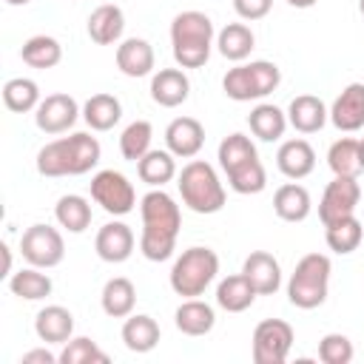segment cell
Masks as SVG:
<instances>
[{
    "mask_svg": "<svg viewBox=\"0 0 364 364\" xmlns=\"http://www.w3.org/2000/svg\"><path fill=\"white\" fill-rule=\"evenodd\" d=\"M139 216H142V236H139V250L148 262H165L176 250V236L182 228V213L179 205L173 202L171 193L162 188L148 191L139 199Z\"/></svg>",
    "mask_w": 364,
    "mask_h": 364,
    "instance_id": "6da1fadb",
    "label": "cell"
},
{
    "mask_svg": "<svg viewBox=\"0 0 364 364\" xmlns=\"http://www.w3.org/2000/svg\"><path fill=\"white\" fill-rule=\"evenodd\" d=\"M102 156V148L97 136L80 131L71 136H60L37 151V171L48 179L57 176H82L91 168H97Z\"/></svg>",
    "mask_w": 364,
    "mask_h": 364,
    "instance_id": "7a4b0ae2",
    "label": "cell"
},
{
    "mask_svg": "<svg viewBox=\"0 0 364 364\" xmlns=\"http://www.w3.org/2000/svg\"><path fill=\"white\" fill-rule=\"evenodd\" d=\"M219 168L225 171L228 176V185L242 193V196H250V193H262L264 185H267V173H264V165L256 154V145L250 142V136L245 134H228L222 142H219Z\"/></svg>",
    "mask_w": 364,
    "mask_h": 364,
    "instance_id": "3957f363",
    "label": "cell"
},
{
    "mask_svg": "<svg viewBox=\"0 0 364 364\" xmlns=\"http://www.w3.org/2000/svg\"><path fill=\"white\" fill-rule=\"evenodd\" d=\"M213 20L205 11H179L171 23V46L179 68H202L213 48Z\"/></svg>",
    "mask_w": 364,
    "mask_h": 364,
    "instance_id": "277c9868",
    "label": "cell"
},
{
    "mask_svg": "<svg viewBox=\"0 0 364 364\" xmlns=\"http://www.w3.org/2000/svg\"><path fill=\"white\" fill-rule=\"evenodd\" d=\"M330 256L324 253H307L296 262L290 282H287V299L293 307L299 310H316L324 304L327 299V287H330Z\"/></svg>",
    "mask_w": 364,
    "mask_h": 364,
    "instance_id": "5b68a950",
    "label": "cell"
},
{
    "mask_svg": "<svg viewBox=\"0 0 364 364\" xmlns=\"http://www.w3.org/2000/svg\"><path fill=\"white\" fill-rule=\"evenodd\" d=\"M179 196L182 202L193 210V213H219L225 208V188L213 171V165H208L205 159H191L182 171H179Z\"/></svg>",
    "mask_w": 364,
    "mask_h": 364,
    "instance_id": "8992f818",
    "label": "cell"
},
{
    "mask_svg": "<svg viewBox=\"0 0 364 364\" xmlns=\"http://www.w3.org/2000/svg\"><path fill=\"white\" fill-rule=\"evenodd\" d=\"M216 273H219L216 250L202 247V245L188 247L171 267V290L182 299H196L213 284Z\"/></svg>",
    "mask_w": 364,
    "mask_h": 364,
    "instance_id": "52a82bcc",
    "label": "cell"
},
{
    "mask_svg": "<svg viewBox=\"0 0 364 364\" xmlns=\"http://www.w3.org/2000/svg\"><path fill=\"white\" fill-rule=\"evenodd\" d=\"M279 82H282V71L276 63L250 60V63L230 68L222 77V91L233 102H250V100H262V97L273 94L279 88Z\"/></svg>",
    "mask_w": 364,
    "mask_h": 364,
    "instance_id": "ba28073f",
    "label": "cell"
},
{
    "mask_svg": "<svg viewBox=\"0 0 364 364\" xmlns=\"http://www.w3.org/2000/svg\"><path fill=\"white\" fill-rule=\"evenodd\" d=\"M91 199L111 216H125L136 205V191L125 173L105 168L91 176Z\"/></svg>",
    "mask_w": 364,
    "mask_h": 364,
    "instance_id": "9c48e42d",
    "label": "cell"
},
{
    "mask_svg": "<svg viewBox=\"0 0 364 364\" xmlns=\"http://www.w3.org/2000/svg\"><path fill=\"white\" fill-rule=\"evenodd\" d=\"M20 253L28 264L34 267H57L65 256V242L63 233L51 225H31L26 228V233L20 236Z\"/></svg>",
    "mask_w": 364,
    "mask_h": 364,
    "instance_id": "30bf717a",
    "label": "cell"
},
{
    "mask_svg": "<svg viewBox=\"0 0 364 364\" xmlns=\"http://www.w3.org/2000/svg\"><path fill=\"white\" fill-rule=\"evenodd\" d=\"M293 347V327L284 318H264L253 330V361L284 364Z\"/></svg>",
    "mask_w": 364,
    "mask_h": 364,
    "instance_id": "8fae6325",
    "label": "cell"
},
{
    "mask_svg": "<svg viewBox=\"0 0 364 364\" xmlns=\"http://www.w3.org/2000/svg\"><path fill=\"white\" fill-rule=\"evenodd\" d=\"M361 202V185L358 176H333V182H327L321 202H318V219L321 225L355 216V208Z\"/></svg>",
    "mask_w": 364,
    "mask_h": 364,
    "instance_id": "7c38bea8",
    "label": "cell"
},
{
    "mask_svg": "<svg viewBox=\"0 0 364 364\" xmlns=\"http://www.w3.org/2000/svg\"><path fill=\"white\" fill-rule=\"evenodd\" d=\"M80 105L71 94H48L34 111V122L43 134H65L80 119Z\"/></svg>",
    "mask_w": 364,
    "mask_h": 364,
    "instance_id": "4fadbf2b",
    "label": "cell"
},
{
    "mask_svg": "<svg viewBox=\"0 0 364 364\" xmlns=\"http://www.w3.org/2000/svg\"><path fill=\"white\" fill-rule=\"evenodd\" d=\"M134 230L125 225V222H108L97 230V239H94V250L102 262L108 264H122L125 259H131L134 253Z\"/></svg>",
    "mask_w": 364,
    "mask_h": 364,
    "instance_id": "5bb4252c",
    "label": "cell"
},
{
    "mask_svg": "<svg viewBox=\"0 0 364 364\" xmlns=\"http://www.w3.org/2000/svg\"><path fill=\"white\" fill-rule=\"evenodd\" d=\"M165 145L173 156H182V159H191L202 151L205 145V128L196 117H176L168 122L165 128Z\"/></svg>",
    "mask_w": 364,
    "mask_h": 364,
    "instance_id": "9a60e30c",
    "label": "cell"
},
{
    "mask_svg": "<svg viewBox=\"0 0 364 364\" xmlns=\"http://www.w3.org/2000/svg\"><path fill=\"white\" fill-rule=\"evenodd\" d=\"M330 122L344 131L353 134L358 128H364V82H350L330 105Z\"/></svg>",
    "mask_w": 364,
    "mask_h": 364,
    "instance_id": "2e32d148",
    "label": "cell"
},
{
    "mask_svg": "<svg viewBox=\"0 0 364 364\" xmlns=\"http://www.w3.org/2000/svg\"><path fill=\"white\" fill-rule=\"evenodd\" d=\"M191 97V80L185 68H159L151 77V100L162 108H176Z\"/></svg>",
    "mask_w": 364,
    "mask_h": 364,
    "instance_id": "e0dca14e",
    "label": "cell"
},
{
    "mask_svg": "<svg viewBox=\"0 0 364 364\" xmlns=\"http://www.w3.org/2000/svg\"><path fill=\"white\" fill-rule=\"evenodd\" d=\"M242 273L247 276V282L253 284V290L259 296H273L282 287V267H279L276 256L267 250H253L245 259Z\"/></svg>",
    "mask_w": 364,
    "mask_h": 364,
    "instance_id": "ac0fdd59",
    "label": "cell"
},
{
    "mask_svg": "<svg viewBox=\"0 0 364 364\" xmlns=\"http://www.w3.org/2000/svg\"><path fill=\"white\" fill-rule=\"evenodd\" d=\"M154 63H156L154 48L142 37H128V40H122L117 46V68L125 77H134V80L148 77L154 71Z\"/></svg>",
    "mask_w": 364,
    "mask_h": 364,
    "instance_id": "d6986e66",
    "label": "cell"
},
{
    "mask_svg": "<svg viewBox=\"0 0 364 364\" xmlns=\"http://www.w3.org/2000/svg\"><path fill=\"white\" fill-rule=\"evenodd\" d=\"M330 119V111L327 105L313 97V94H299L290 100L287 105V122L299 131V134H316L324 128V122Z\"/></svg>",
    "mask_w": 364,
    "mask_h": 364,
    "instance_id": "ffe728a7",
    "label": "cell"
},
{
    "mask_svg": "<svg viewBox=\"0 0 364 364\" xmlns=\"http://www.w3.org/2000/svg\"><path fill=\"white\" fill-rule=\"evenodd\" d=\"M276 165L287 179H304L316 168V151L307 139H287L276 151Z\"/></svg>",
    "mask_w": 364,
    "mask_h": 364,
    "instance_id": "44dd1931",
    "label": "cell"
},
{
    "mask_svg": "<svg viewBox=\"0 0 364 364\" xmlns=\"http://www.w3.org/2000/svg\"><path fill=\"white\" fill-rule=\"evenodd\" d=\"M34 333L46 344H65L74 336V316L63 304H48L34 318Z\"/></svg>",
    "mask_w": 364,
    "mask_h": 364,
    "instance_id": "7402d4cb",
    "label": "cell"
},
{
    "mask_svg": "<svg viewBox=\"0 0 364 364\" xmlns=\"http://www.w3.org/2000/svg\"><path fill=\"white\" fill-rule=\"evenodd\" d=\"M125 31V14L114 3H102L88 14V37L97 46H114Z\"/></svg>",
    "mask_w": 364,
    "mask_h": 364,
    "instance_id": "603a6c76",
    "label": "cell"
},
{
    "mask_svg": "<svg viewBox=\"0 0 364 364\" xmlns=\"http://www.w3.org/2000/svg\"><path fill=\"white\" fill-rule=\"evenodd\" d=\"M273 210L282 222H304L313 210V199L304 185L299 182H284L273 193Z\"/></svg>",
    "mask_w": 364,
    "mask_h": 364,
    "instance_id": "cb8c5ba5",
    "label": "cell"
},
{
    "mask_svg": "<svg viewBox=\"0 0 364 364\" xmlns=\"http://www.w3.org/2000/svg\"><path fill=\"white\" fill-rule=\"evenodd\" d=\"M173 324L185 336H208L216 324V313L202 299H185L173 313Z\"/></svg>",
    "mask_w": 364,
    "mask_h": 364,
    "instance_id": "d4e9b609",
    "label": "cell"
},
{
    "mask_svg": "<svg viewBox=\"0 0 364 364\" xmlns=\"http://www.w3.org/2000/svg\"><path fill=\"white\" fill-rule=\"evenodd\" d=\"M247 125H250V131H253V136L256 139H262V142H276V139H282L284 136V131H287V114L279 108V105H273V102H259L250 114H247Z\"/></svg>",
    "mask_w": 364,
    "mask_h": 364,
    "instance_id": "484cf974",
    "label": "cell"
},
{
    "mask_svg": "<svg viewBox=\"0 0 364 364\" xmlns=\"http://www.w3.org/2000/svg\"><path fill=\"white\" fill-rule=\"evenodd\" d=\"M100 304H102L105 316H111V318H128L134 313V304H136V287H134V282L125 279V276L108 279L105 287H102Z\"/></svg>",
    "mask_w": 364,
    "mask_h": 364,
    "instance_id": "4316f807",
    "label": "cell"
},
{
    "mask_svg": "<svg viewBox=\"0 0 364 364\" xmlns=\"http://www.w3.org/2000/svg\"><path fill=\"white\" fill-rule=\"evenodd\" d=\"M256 296L259 293L253 290V284L247 282L245 273H233V276L222 279L216 287V304L228 313H245L256 301Z\"/></svg>",
    "mask_w": 364,
    "mask_h": 364,
    "instance_id": "83f0119b",
    "label": "cell"
},
{
    "mask_svg": "<svg viewBox=\"0 0 364 364\" xmlns=\"http://www.w3.org/2000/svg\"><path fill=\"white\" fill-rule=\"evenodd\" d=\"M82 119L91 131H111L122 119V102L114 94H94L82 105Z\"/></svg>",
    "mask_w": 364,
    "mask_h": 364,
    "instance_id": "f1b7e54d",
    "label": "cell"
},
{
    "mask_svg": "<svg viewBox=\"0 0 364 364\" xmlns=\"http://www.w3.org/2000/svg\"><path fill=\"white\" fill-rule=\"evenodd\" d=\"M122 344L131 353H151L159 344V324L145 313H131L122 324Z\"/></svg>",
    "mask_w": 364,
    "mask_h": 364,
    "instance_id": "f546056e",
    "label": "cell"
},
{
    "mask_svg": "<svg viewBox=\"0 0 364 364\" xmlns=\"http://www.w3.org/2000/svg\"><path fill=\"white\" fill-rule=\"evenodd\" d=\"M253 46H256V37H253L250 26H245V23H228V26L216 34V48H219V54H222L225 60H230V63L247 60L250 51H253Z\"/></svg>",
    "mask_w": 364,
    "mask_h": 364,
    "instance_id": "4dcf8cb0",
    "label": "cell"
},
{
    "mask_svg": "<svg viewBox=\"0 0 364 364\" xmlns=\"http://www.w3.org/2000/svg\"><path fill=\"white\" fill-rule=\"evenodd\" d=\"M136 173L145 185L151 188H162L176 176V156L171 151L162 148H151L139 162H136Z\"/></svg>",
    "mask_w": 364,
    "mask_h": 364,
    "instance_id": "1f68e13d",
    "label": "cell"
},
{
    "mask_svg": "<svg viewBox=\"0 0 364 364\" xmlns=\"http://www.w3.org/2000/svg\"><path fill=\"white\" fill-rule=\"evenodd\" d=\"M20 57H23V63L31 65V68H40V71H43V68H54V65H60V60H63V46H60V40L51 37V34H34V37H28V40L23 43Z\"/></svg>",
    "mask_w": 364,
    "mask_h": 364,
    "instance_id": "d6a6232c",
    "label": "cell"
},
{
    "mask_svg": "<svg viewBox=\"0 0 364 364\" xmlns=\"http://www.w3.org/2000/svg\"><path fill=\"white\" fill-rule=\"evenodd\" d=\"M9 290L17 296V299H26V301H40L46 296H51L54 284L48 279V273H43V267H23L17 273L9 276Z\"/></svg>",
    "mask_w": 364,
    "mask_h": 364,
    "instance_id": "836d02e7",
    "label": "cell"
},
{
    "mask_svg": "<svg viewBox=\"0 0 364 364\" xmlns=\"http://www.w3.org/2000/svg\"><path fill=\"white\" fill-rule=\"evenodd\" d=\"M361 239H364V225L355 216H347V219H338V222L324 225V242L338 256H347V253L358 250Z\"/></svg>",
    "mask_w": 364,
    "mask_h": 364,
    "instance_id": "e575fe53",
    "label": "cell"
},
{
    "mask_svg": "<svg viewBox=\"0 0 364 364\" xmlns=\"http://www.w3.org/2000/svg\"><path fill=\"white\" fill-rule=\"evenodd\" d=\"M54 219L60 222V228H65L68 233H82L91 225V205L85 196L80 193H65L57 199L54 205Z\"/></svg>",
    "mask_w": 364,
    "mask_h": 364,
    "instance_id": "d590c367",
    "label": "cell"
},
{
    "mask_svg": "<svg viewBox=\"0 0 364 364\" xmlns=\"http://www.w3.org/2000/svg\"><path fill=\"white\" fill-rule=\"evenodd\" d=\"M327 165L333 171V176H358L364 168H361V148H358V139L353 136H341L330 145L327 151Z\"/></svg>",
    "mask_w": 364,
    "mask_h": 364,
    "instance_id": "8d00e7d4",
    "label": "cell"
},
{
    "mask_svg": "<svg viewBox=\"0 0 364 364\" xmlns=\"http://www.w3.org/2000/svg\"><path fill=\"white\" fill-rule=\"evenodd\" d=\"M3 102L14 114L37 111V105H40V85L34 80H28V77H11L3 85Z\"/></svg>",
    "mask_w": 364,
    "mask_h": 364,
    "instance_id": "74e56055",
    "label": "cell"
},
{
    "mask_svg": "<svg viewBox=\"0 0 364 364\" xmlns=\"http://www.w3.org/2000/svg\"><path fill=\"white\" fill-rule=\"evenodd\" d=\"M154 142V125L148 119H134L131 125H125L122 136H119V154L128 162H139Z\"/></svg>",
    "mask_w": 364,
    "mask_h": 364,
    "instance_id": "f35d334b",
    "label": "cell"
},
{
    "mask_svg": "<svg viewBox=\"0 0 364 364\" xmlns=\"http://www.w3.org/2000/svg\"><path fill=\"white\" fill-rule=\"evenodd\" d=\"M60 364H108V353L88 336H71L60 353Z\"/></svg>",
    "mask_w": 364,
    "mask_h": 364,
    "instance_id": "ab89813d",
    "label": "cell"
},
{
    "mask_svg": "<svg viewBox=\"0 0 364 364\" xmlns=\"http://www.w3.org/2000/svg\"><path fill=\"white\" fill-rule=\"evenodd\" d=\"M353 355H355L353 341L344 333H327L318 341V361L324 364H350Z\"/></svg>",
    "mask_w": 364,
    "mask_h": 364,
    "instance_id": "60d3db41",
    "label": "cell"
},
{
    "mask_svg": "<svg viewBox=\"0 0 364 364\" xmlns=\"http://www.w3.org/2000/svg\"><path fill=\"white\" fill-rule=\"evenodd\" d=\"M273 9V0H233V11L242 17V20H262L267 17Z\"/></svg>",
    "mask_w": 364,
    "mask_h": 364,
    "instance_id": "b9f144b4",
    "label": "cell"
},
{
    "mask_svg": "<svg viewBox=\"0 0 364 364\" xmlns=\"http://www.w3.org/2000/svg\"><path fill=\"white\" fill-rule=\"evenodd\" d=\"M20 361H23V364H54V361H60V355H54V353H48L46 347H40V350H28V353H23Z\"/></svg>",
    "mask_w": 364,
    "mask_h": 364,
    "instance_id": "7bdbcfd3",
    "label": "cell"
},
{
    "mask_svg": "<svg viewBox=\"0 0 364 364\" xmlns=\"http://www.w3.org/2000/svg\"><path fill=\"white\" fill-rule=\"evenodd\" d=\"M0 250H3V259H6V264H3V273H0V276H11V250H9V245H3Z\"/></svg>",
    "mask_w": 364,
    "mask_h": 364,
    "instance_id": "ee69618b",
    "label": "cell"
},
{
    "mask_svg": "<svg viewBox=\"0 0 364 364\" xmlns=\"http://www.w3.org/2000/svg\"><path fill=\"white\" fill-rule=\"evenodd\" d=\"M293 9H310V6H316L318 0H287Z\"/></svg>",
    "mask_w": 364,
    "mask_h": 364,
    "instance_id": "f6af8a7d",
    "label": "cell"
},
{
    "mask_svg": "<svg viewBox=\"0 0 364 364\" xmlns=\"http://www.w3.org/2000/svg\"><path fill=\"white\" fill-rule=\"evenodd\" d=\"M9 6H26V3H31V0H6Z\"/></svg>",
    "mask_w": 364,
    "mask_h": 364,
    "instance_id": "bcb514c9",
    "label": "cell"
},
{
    "mask_svg": "<svg viewBox=\"0 0 364 364\" xmlns=\"http://www.w3.org/2000/svg\"><path fill=\"white\" fill-rule=\"evenodd\" d=\"M358 148H361V168H364V136L358 139Z\"/></svg>",
    "mask_w": 364,
    "mask_h": 364,
    "instance_id": "7dc6e473",
    "label": "cell"
},
{
    "mask_svg": "<svg viewBox=\"0 0 364 364\" xmlns=\"http://www.w3.org/2000/svg\"><path fill=\"white\" fill-rule=\"evenodd\" d=\"M358 11H361V17H364V0H358Z\"/></svg>",
    "mask_w": 364,
    "mask_h": 364,
    "instance_id": "c3c4849f",
    "label": "cell"
}]
</instances>
